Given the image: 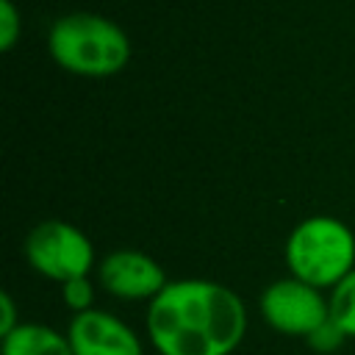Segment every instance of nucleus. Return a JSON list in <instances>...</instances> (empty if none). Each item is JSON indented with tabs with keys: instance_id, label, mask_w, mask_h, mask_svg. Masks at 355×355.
<instances>
[{
	"instance_id": "1",
	"label": "nucleus",
	"mask_w": 355,
	"mask_h": 355,
	"mask_svg": "<svg viewBox=\"0 0 355 355\" xmlns=\"http://www.w3.org/2000/svg\"><path fill=\"white\" fill-rule=\"evenodd\" d=\"M144 327L158 355H230L244 341L247 308L216 280L180 277L147 302Z\"/></svg>"
},
{
	"instance_id": "2",
	"label": "nucleus",
	"mask_w": 355,
	"mask_h": 355,
	"mask_svg": "<svg viewBox=\"0 0 355 355\" xmlns=\"http://www.w3.org/2000/svg\"><path fill=\"white\" fill-rule=\"evenodd\" d=\"M47 53L69 75L111 78L119 75L130 55V36L119 22L94 11L61 14L47 31Z\"/></svg>"
},
{
	"instance_id": "3",
	"label": "nucleus",
	"mask_w": 355,
	"mask_h": 355,
	"mask_svg": "<svg viewBox=\"0 0 355 355\" xmlns=\"http://www.w3.org/2000/svg\"><path fill=\"white\" fill-rule=\"evenodd\" d=\"M283 258L291 277L333 291L355 269V233L336 216H308L291 227Z\"/></svg>"
},
{
	"instance_id": "4",
	"label": "nucleus",
	"mask_w": 355,
	"mask_h": 355,
	"mask_svg": "<svg viewBox=\"0 0 355 355\" xmlns=\"http://www.w3.org/2000/svg\"><path fill=\"white\" fill-rule=\"evenodd\" d=\"M22 252H25L28 266L36 275L58 286L75 277H89V272L94 269L92 239L80 227L64 219L36 222L25 236Z\"/></svg>"
},
{
	"instance_id": "5",
	"label": "nucleus",
	"mask_w": 355,
	"mask_h": 355,
	"mask_svg": "<svg viewBox=\"0 0 355 355\" xmlns=\"http://www.w3.org/2000/svg\"><path fill=\"white\" fill-rule=\"evenodd\" d=\"M258 311L272 330L283 336L308 338L324 322H330V297H324L322 288H313L288 275L272 280L261 291Z\"/></svg>"
},
{
	"instance_id": "6",
	"label": "nucleus",
	"mask_w": 355,
	"mask_h": 355,
	"mask_svg": "<svg viewBox=\"0 0 355 355\" xmlns=\"http://www.w3.org/2000/svg\"><path fill=\"white\" fill-rule=\"evenodd\" d=\"M97 283L105 294L122 302H150L166 288L164 266L141 250H111L97 263Z\"/></svg>"
},
{
	"instance_id": "7",
	"label": "nucleus",
	"mask_w": 355,
	"mask_h": 355,
	"mask_svg": "<svg viewBox=\"0 0 355 355\" xmlns=\"http://www.w3.org/2000/svg\"><path fill=\"white\" fill-rule=\"evenodd\" d=\"M67 338L72 355H144L133 327L103 308L75 313L67 327Z\"/></svg>"
},
{
	"instance_id": "8",
	"label": "nucleus",
	"mask_w": 355,
	"mask_h": 355,
	"mask_svg": "<svg viewBox=\"0 0 355 355\" xmlns=\"http://www.w3.org/2000/svg\"><path fill=\"white\" fill-rule=\"evenodd\" d=\"M0 355H72L67 333H58L42 322H19L8 336H3Z\"/></svg>"
},
{
	"instance_id": "9",
	"label": "nucleus",
	"mask_w": 355,
	"mask_h": 355,
	"mask_svg": "<svg viewBox=\"0 0 355 355\" xmlns=\"http://www.w3.org/2000/svg\"><path fill=\"white\" fill-rule=\"evenodd\" d=\"M330 319L347 338H355V269L330 291Z\"/></svg>"
},
{
	"instance_id": "10",
	"label": "nucleus",
	"mask_w": 355,
	"mask_h": 355,
	"mask_svg": "<svg viewBox=\"0 0 355 355\" xmlns=\"http://www.w3.org/2000/svg\"><path fill=\"white\" fill-rule=\"evenodd\" d=\"M61 300L72 311V316L83 313V311H92L94 308V283L89 277L67 280V283H61Z\"/></svg>"
},
{
	"instance_id": "11",
	"label": "nucleus",
	"mask_w": 355,
	"mask_h": 355,
	"mask_svg": "<svg viewBox=\"0 0 355 355\" xmlns=\"http://www.w3.org/2000/svg\"><path fill=\"white\" fill-rule=\"evenodd\" d=\"M22 36V14L14 0H0V50L8 53Z\"/></svg>"
},
{
	"instance_id": "12",
	"label": "nucleus",
	"mask_w": 355,
	"mask_h": 355,
	"mask_svg": "<svg viewBox=\"0 0 355 355\" xmlns=\"http://www.w3.org/2000/svg\"><path fill=\"white\" fill-rule=\"evenodd\" d=\"M305 341H308V347L316 349V352H336V349L347 341V336H344V330L330 319V322H324L313 336H308Z\"/></svg>"
},
{
	"instance_id": "13",
	"label": "nucleus",
	"mask_w": 355,
	"mask_h": 355,
	"mask_svg": "<svg viewBox=\"0 0 355 355\" xmlns=\"http://www.w3.org/2000/svg\"><path fill=\"white\" fill-rule=\"evenodd\" d=\"M19 316H17V302H14V297L8 294V291H3L0 294V338L3 336H8L14 327H19Z\"/></svg>"
}]
</instances>
